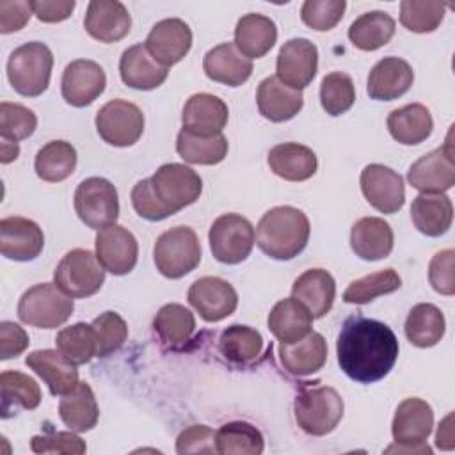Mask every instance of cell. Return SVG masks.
<instances>
[{
  "label": "cell",
  "mask_w": 455,
  "mask_h": 455,
  "mask_svg": "<svg viewBox=\"0 0 455 455\" xmlns=\"http://www.w3.org/2000/svg\"><path fill=\"white\" fill-rule=\"evenodd\" d=\"M73 297L55 283H39L28 288L18 302V316L23 323L39 329H57L73 315Z\"/></svg>",
  "instance_id": "5"
},
{
  "label": "cell",
  "mask_w": 455,
  "mask_h": 455,
  "mask_svg": "<svg viewBox=\"0 0 455 455\" xmlns=\"http://www.w3.org/2000/svg\"><path fill=\"white\" fill-rule=\"evenodd\" d=\"M407 180L421 194H444L455 185V162L450 135L443 148L423 155L409 167Z\"/></svg>",
  "instance_id": "13"
},
{
  "label": "cell",
  "mask_w": 455,
  "mask_h": 455,
  "mask_svg": "<svg viewBox=\"0 0 455 455\" xmlns=\"http://www.w3.org/2000/svg\"><path fill=\"white\" fill-rule=\"evenodd\" d=\"M76 2L75 0H32V12L39 21L59 23L71 16Z\"/></svg>",
  "instance_id": "58"
},
{
  "label": "cell",
  "mask_w": 455,
  "mask_h": 455,
  "mask_svg": "<svg viewBox=\"0 0 455 455\" xmlns=\"http://www.w3.org/2000/svg\"><path fill=\"white\" fill-rule=\"evenodd\" d=\"M309 233V219L302 210L275 206L259 219L256 226V243L268 258L286 261L306 249Z\"/></svg>",
  "instance_id": "2"
},
{
  "label": "cell",
  "mask_w": 455,
  "mask_h": 455,
  "mask_svg": "<svg viewBox=\"0 0 455 455\" xmlns=\"http://www.w3.org/2000/svg\"><path fill=\"white\" fill-rule=\"evenodd\" d=\"M119 75L124 85L139 91H151L162 85L169 75V68L162 66L146 48L139 43L126 48L119 60Z\"/></svg>",
  "instance_id": "23"
},
{
  "label": "cell",
  "mask_w": 455,
  "mask_h": 455,
  "mask_svg": "<svg viewBox=\"0 0 455 455\" xmlns=\"http://www.w3.org/2000/svg\"><path fill=\"white\" fill-rule=\"evenodd\" d=\"M96 258L105 270L124 275L133 270L139 258V243L132 231L119 224L107 226L96 235Z\"/></svg>",
  "instance_id": "17"
},
{
  "label": "cell",
  "mask_w": 455,
  "mask_h": 455,
  "mask_svg": "<svg viewBox=\"0 0 455 455\" xmlns=\"http://www.w3.org/2000/svg\"><path fill=\"white\" fill-rule=\"evenodd\" d=\"M453 249H444L437 252L428 265V281L432 288L441 295H453L455 283H453Z\"/></svg>",
  "instance_id": "55"
},
{
  "label": "cell",
  "mask_w": 455,
  "mask_h": 455,
  "mask_svg": "<svg viewBox=\"0 0 455 455\" xmlns=\"http://www.w3.org/2000/svg\"><path fill=\"white\" fill-rule=\"evenodd\" d=\"M28 343L30 339L23 327L7 320L0 323V359L2 361L12 359L21 352H25Z\"/></svg>",
  "instance_id": "57"
},
{
  "label": "cell",
  "mask_w": 455,
  "mask_h": 455,
  "mask_svg": "<svg viewBox=\"0 0 455 455\" xmlns=\"http://www.w3.org/2000/svg\"><path fill=\"white\" fill-rule=\"evenodd\" d=\"M270 171L286 181H306L318 167L316 155L311 148L299 142H283L268 151Z\"/></svg>",
  "instance_id": "30"
},
{
  "label": "cell",
  "mask_w": 455,
  "mask_h": 455,
  "mask_svg": "<svg viewBox=\"0 0 455 455\" xmlns=\"http://www.w3.org/2000/svg\"><path fill=\"white\" fill-rule=\"evenodd\" d=\"M345 9V0H306L300 7V18L309 28L323 32L341 21Z\"/></svg>",
  "instance_id": "51"
},
{
  "label": "cell",
  "mask_w": 455,
  "mask_h": 455,
  "mask_svg": "<svg viewBox=\"0 0 455 455\" xmlns=\"http://www.w3.org/2000/svg\"><path fill=\"white\" fill-rule=\"evenodd\" d=\"M279 359L284 370L295 377L316 373L327 361V341L320 332L311 331L295 343H281Z\"/></svg>",
  "instance_id": "28"
},
{
  "label": "cell",
  "mask_w": 455,
  "mask_h": 455,
  "mask_svg": "<svg viewBox=\"0 0 455 455\" xmlns=\"http://www.w3.org/2000/svg\"><path fill=\"white\" fill-rule=\"evenodd\" d=\"M107 76L103 68L89 59H76L64 68L60 92L66 103L87 107L105 91Z\"/></svg>",
  "instance_id": "18"
},
{
  "label": "cell",
  "mask_w": 455,
  "mask_h": 455,
  "mask_svg": "<svg viewBox=\"0 0 455 455\" xmlns=\"http://www.w3.org/2000/svg\"><path fill=\"white\" fill-rule=\"evenodd\" d=\"M84 27L92 39L108 44L130 32L132 16L124 4L117 0H92L87 5Z\"/></svg>",
  "instance_id": "21"
},
{
  "label": "cell",
  "mask_w": 455,
  "mask_h": 455,
  "mask_svg": "<svg viewBox=\"0 0 455 455\" xmlns=\"http://www.w3.org/2000/svg\"><path fill=\"white\" fill-rule=\"evenodd\" d=\"M52 68V50L44 43L30 41L14 48L9 55L7 78L18 94L36 98L48 89Z\"/></svg>",
  "instance_id": "3"
},
{
  "label": "cell",
  "mask_w": 455,
  "mask_h": 455,
  "mask_svg": "<svg viewBox=\"0 0 455 455\" xmlns=\"http://www.w3.org/2000/svg\"><path fill=\"white\" fill-rule=\"evenodd\" d=\"M30 450L34 453H69V455H82L87 451L85 443L73 432H55L50 430L48 434L34 435L30 439Z\"/></svg>",
  "instance_id": "52"
},
{
  "label": "cell",
  "mask_w": 455,
  "mask_h": 455,
  "mask_svg": "<svg viewBox=\"0 0 455 455\" xmlns=\"http://www.w3.org/2000/svg\"><path fill=\"white\" fill-rule=\"evenodd\" d=\"M434 121L430 110L421 103H409L395 108L387 116V130L403 146H416L432 133Z\"/></svg>",
  "instance_id": "35"
},
{
  "label": "cell",
  "mask_w": 455,
  "mask_h": 455,
  "mask_svg": "<svg viewBox=\"0 0 455 455\" xmlns=\"http://www.w3.org/2000/svg\"><path fill=\"white\" fill-rule=\"evenodd\" d=\"M268 329L281 343H295L311 332L313 315L295 297L279 300L268 313Z\"/></svg>",
  "instance_id": "33"
},
{
  "label": "cell",
  "mask_w": 455,
  "mask_h": 455,
  "mask_svg": "<svg viewBox=\"0 0 455 455\" xmlns=\"http://www.w3.org/2000/svg\"><path fill=\"white\" fill-rule=\"evenodd\" d=\"M203 69L210 80L228 87H238L251 78L252 62L238 52L235 43H222L206 52Z\"/></svg>",
  "instance_id": "25"
},
{
  "label": "cell",
  "mask_w": 455,
  "mask_h": 455,
  "mask_svg": "<svg viewBox=\"0 0 455 455\" xmlns=\"http://www.w3.org/2000/svg\"><path fill=\"white\" fill-rule=\"evenodd\" d=\"M148 52L165 68L180 62L192 46V30L180 18L158 21L146 37Z\"/></svg>",
  "instance_id": "20"
},
{
  "label": "cell",
  "mask_w": 455,
  "mask_h": 455,
  "mask_svg": "<svg viewBox=\"0 0 455 455\" xmlns=\"http://www.w3.org/2000/svg\"><path fill=\"white\" fill-rule=\"evenodd\" d=\"M57 350L75 366L89 363L98 355V339L92 323H73L64 327L55 336Z\"/></svg>",
  "instance_id": "45"
},
{
  "label": "cell",
  "mask_w": 455,
  "mask_h": 455,
  "mask_svg": "<svg viewBox=\"0 0 455 455\" xmlns=\"http://www.w3.org/2000/svg\"><path fill=\"white\" fill-rule=\"evenodd\" d=\"M98 135L110 146H133L144 132L142 110L126 100H112L105 103L96 114Z\"/></svg>",
  "instance_id": "12"
},
{
  "label": "cell",
  "mask_w": 455,
  "mask_h": 455,
  "mask_svg": "<svg viewBox=\"0 0 455 455\" xmlns=\"http://www.w3.org/2000/svg\"><path fill=\"white\" fill-rule=\"evenodd\" d=\"M361 190L366 201L380 213H396L405 203L402 176L391 167L370 164L361 172Z\"/></svg>",
  "instance_id": "16"
},
{
  "label": "cell",
  "mask_w": 455,
  "mask_h": 455,
  "mask_svg": "<svg viewBox=\"0 0 455 455\" xmlns=\"http://www.w3.org/2000/svg\"><path fill=\"white\" fill-rule=\"evenodd\" d=\"M176 451L185 453H217L215 432L206 425H192L176 439Z\"/></svg>",
  "instance_id": "54"
},
{
  "label": "cell",
  "mask_w": 455,
  "mask_h": 455,
  "mask_svg": "<svg viewBox=\"0 0 455 455\" xmlns=\"http://www.w3.org/2000/svg\"><path fill=\"white\" fill-rule=\"evenodd\" d=\"M446 4L437 0H403L400 4V23L416 34L434 32L444 18Z\"/></svg>",
  "instance_id": "47"
},
{
  "label": "cell",
  "mask_w": 455,
  "mask_h": 455,
  "mask_svg": "<svg viewBox=\"0 0 455 455\" xmlns=\"http://www.w3.org/2000/svg\"><path fill=\"white\" fill-rule=\"evenodd\" d=\"M32 7L25 0H2L0 2V32L11 34L21 30L30 20Z\"/></svg>",
  "instance_id": "56"
},
{
  "label": "cell",
  "mask_w": 455,
  "mask_h": 455,
  "mask_svg": "<svg viewBox=\"0 0 455 455\" xmlns=\"http://www.w3.org/2000/svg\"><path fill=\"white\" fill-rule=\"evenodd\" d=\"M75 212L92 229L116 224L119 217V197L116 187L105 178H87L75 190Z\"/></svg>",
  "instance_id": "11"
},
{
  "label": "cell",
  "mask_w": 455,
  "mask_h": 455,
  "mask_svg": "<svg viewBox=\"0 0 455 455\" xmlns=\"http://www.w3.org/2000/svg\"><path fill=\"white\" fill-rule=\"evenodd\" d=\"M291 293L309 309L313 318H322L334 304L336 283L327 270L309 268L295 279Z\"/></svg>",
  "instance_id": "32"
},
{
  "label": "cell",
  "mask_w": 455,
  "mask_h": 455,
  "mask_svg": "<svg viewBox=\"0 0 455 455\" xmlns=\"http://www.w3.org/2000/svg\"><path fill=\"white\" fill-rule=\"evenodd\" d=\"M395 236L391 226L380 217H363L350 231V247L361 259L377 261L393 251Z\"/></svg>",
  "instance_id": "29"
},
{
  "label": "cell",
  "mask_w": 455,
  "mask_h": 455,
  "mask_svg": "<svg viewBox=\"0 0 455 455\" xmlns=\"http://www.w3.org/2000/svg\"><path fill=\"white\" fill-rule=\"evenodd\" d=\"M434 427V411L432 407L421 398H405L398 403L393 423L391 434L395 446L386 448L387 453L391 451H412V453H432V450L425 444L428 435L432 434Z\"/></svg>",
  "instance_id": "7"
},
{
  "label": "cell",
  "mask_w": 455,
  "mask_h": 455,
  "mask_svg": "<svg viewBox=\"0 0 455 455\" xmlns=\"http://www.w3.org/2000/svg\"><path fill=\"white\" fill-rule=\"evenodd\" d=\"M25 364L34 370L48 386L53 396H62L76 387L78 370L59 350H34L27 355Z\"/></svg>",
  "instance_id": "27"
},
{
  "label": "cell",
  "mask_w": 455,
  "mask_h": 455,
  "mask_svg": "<svg viewBox=\"0 0 455 455\" xmlns=\"http://www.w3.org/2000/svg\"><path fill=\"white\" fill-rule=\"evenodd\" d=\"M398 352V339L391 327L364 316L347 318L336 343L339 368L361 384L384 379L393 370Z\"/></svg>",
  "instance_id": "1"
},
{
  "label": "cell",
  "mask_w": 455,
  "mask_h": 455,
  "mask_svg": "<svg viewBox=\"0 0 455 455\" xmlns=\"http://www.w3.org/2000/svg\"><path fill=\"white\" fill-rule=\"evenodd\" d=\"M76 167V149L66 140H50L36 155L34 171L48 183L64 181Z\"/></svg>",
  "instance_id": "43"
},
{
  "label": "cell",
  "mask_w": 455,
  "mask_h": 455,
  "mask_svg": "<svg viewBox=\"0 0 455 455\" xmlns=\"http://www.w3.org/2000/svg\"><path fill=\"white\" fill-rule=\"evenodd\" d=\"M407 339L419 348H428L437 345L446 331V322L443 311L428 302L416 304L405 320Z\"/></svg>",
  "instance_id": "39"
},
{
  "label": "cell",
  "mask_w": 455,
  "mask_h": 455,
  "mask_svg": "<svg viewBox=\"0 0 455 455\" xmlns=\"http://www.w3.org/2000/svg\"><path fill=\"white\" fill-rule=\"evenodd\" d=\"M132 204L133 210L137 212L139 217L156 222V220H164L167 217H171L172 213L156 199V196L151 190V183L149 178L148 180H140L133 185L132 188Z\"/></svg>",
  "instance_id": "53"
},
{
  "label": "cell",
  "mask_w": 455,
  "mask_h": 455,
  "mask_svg": "<svg viewBox=\"0 0 455 455\" xmlns=\"http://www.w3.org/2000/svg\"><path fill=\"white\" fill-rule=\"evenodd\" d=\"M156 270L169 277L180 279L201 263V243L196 231L188 226H176L164 231L153 247Z\"/></svg>",
  "instance_id": "6"
},
{
  "label": "cell",
  "mask_w": 455,
  "mask_h": 455,
  "mask_svg": "<svg viewBox=\"0 0 455 455\" xmlns=\"http://www.w3.org/2000/svg\"><path fill=\"white\" fill-rule=\"evenodd\" d=\"M355 101V87L347 73L334 71L322 78L320 103L329 116H341L352 108Z\"/></svg>",
  "instance_id": "48"
},
{
  "label": "cell",
  "mask_w": 455,
  "mask_h": 455,
  "mask_svg": "<svg viewBox=\"0 0 455 455\" xmlns=\"http://www.w3.org/2000/svg\"><path fill=\"white\" fill-rule=\"evenodd\" d=\"M414 82L411 64L400 57H384L370 71L366 92L377 101H393L403 96Z\"/></svg>",
  "instance_id": "22"
},
{
  "label": "cell",
  "mask_w": 455,
  "mask_h": 455,
  "mask_svg": "<svg viewBox=\"0 0 455 455\" xmlns=\"http://www.w3.org/2000/svg\"><path fill=\"white\" fill-rule=\"evenodd\" d=\"M43 247L44 235L34 220L25 217H5L0 220V251L7 259H36Z\"/></svg>",
  "instance_id": "19"
},
{
  "label": "cell",
  "mask_w": 455,
  "mask_h": 455,
  "mask_svg": "<svg viewBox=\"0 0 455 455\" xmlns=\"http://www.w3.org/2000/svg\"><path fill=\"white\" fill-rule=\"evenodd\" d=\"M435 444L441 450H451L453 448V435H451V414L446 416V419L439 425Z\"/></svg>",
  "instance_id": "59"
},
{
  "label": "cell",
  "mask_w": 455,
  "mask_h": 455,
  "mask_svg": "<svg viewBox=\"0 0 455 455\" xmlns=\"http://www.w3.org/2000/svg\"><path fill=\"white\" fill-rule=\"evenodd\" d=\"M0 398L2 418L7 419L20 409H36L41 403V387L28 375L16 370H5L0 375Z\"/></svg>",
  "instance_id": "37"
},
{
  "label": "cell",
  "mask_w": 455,
  "mask_h": 455,
  "mask_svg": "<svg viewBox=\"0 0 455 455\" xmlns=\"http://www.w3.org/2000/svg\"><path fill=\"white\" fill-rule=\"evenodd\" d=\"M20 155V146L18 142H9V140H2V164H9L12 160H16Z\"/></svg>",
  "instance_id": "60"
},
{
  "label": "cell",
  "mask_w": 455,
  "mask_h": 455,
  "mask_svg": "<svg viewBox=\"0 0 455 455\" xmlns=\"http://www.w3.org/2000/svg\"><path fill=\"white\" fill-rule=\"evenodd\" d=\"M277 41V27L265 14H243L235 27V46L247 59H261Z\"/></svg>",
  "instance_id": "31"
},
{
  "label": "cell",
  "mask_w": 455,
  "mask_h": 455,
  "mask_svg": "<svg viewBox=\"0 0 455 455\" xmlns=\"http://www.w3.org/2000/svg\"><path fill=\"white\" fill-rule=\"evenodd\" d=\"M256 103L265 119L272 123H284L300 112L304 96L302 91L284 85L277 76H267L258 85Z\"/></svg>",
  "instance_id": "26"
},
{
  "label": "cell",
  "mask_w": 455,
  "mask_h": 455,
  "mask_svg": "<svg viewBox=\"0 0 455 455\" xmlns=\"http://www.w3.org/2000/svg\"><path fill=\"white\" fill-rule=\"evenodd\" d=\"M156 199L174 215L181 208L194 204L203 192L199 174L183 164H164L149 178Z\"/></svg>",
  "instance_id": "10"
},
{
  "label": "cell",
  "mask_w": 455,
  "mask_h": 455,
  "mask_svg": "<svg viewBox=\"0 0 455 455\" xmlns=\"http://www.w3.org/2000/svg\"><path fill=\"white\" fill-rule=\"evenodd\" d=\"M217 453L222 455H259L265 448L261 432L247 421L224 423L215 432Z\"/></svg>",
  "instance_id": "44"
},
{
  "label": "cell",
  "mask_w": 455,
  "mask_h": 455,
  "mask_svg": "<svg viewBox=\"0 0 455 455\" xmlns=\"http://www.w3.org/2000/svg\"><path fill=\"white\" fill-rule=\"evenodd\" d=\"M343 398L334 387H302L295 398L297 425L309 435H327L343 418Z\"/></svg>",
  "instance_id": "4"
},
{
  "label": "cell",
  "mask_w": 455,
  "mask_h": 455,
  "mask_svg": "<svg viewBox=\"0 0 455 455\" xmlns=\"http://www.w3.org/2000/svg\"><path fill=\"white\" fill-rule=\"evenodd\" d=\"M92 329L98 339V357H107L119 350L128 338V325L121 315L105 311L92 320Z\"/></svg>",
  "instance_id": "50"
},
{
  "label": "cell",
  "mask_w": 455,
  "mask_h": 455,
  "mask_svg": "<svg viewBox=\"0 0 455 455\" xmlns=\"http://www.w3.org/2000/svg\"><path fill=\"white\" fill-rule=\"evenodd\" d=\"M37 126L36 114L20 103H0V137L2 140L18 142L28 139Z\"/></svg>",
  "instance_id": "49"
},
{
  "label": "cell",
  "mask_w": 455,
  "mask_h": 455,
  "mask_svg": "<svg viewBox=\"0 0 455 455\" xmlns=\"http://www.w3.org/2000/svg\"><path fill=\"white\" fill-rule=\"evenodd\" d=\"M55 284L73 299H85L100 291L105 283V268L96 254L87 249H73L62 256L53 272Z\"/></svg>",
  "instance_id": "8"
},
{
  "label": "cell",
  "mask_w": 455,
  "mask_h": 455,
  "mask_svg": "<svg viewBox=\"0 0 455 455\" xmlns=\"http://www.w3.org/2000/svg\"><path fill=\"white\" fill-rule=\"evenodd\" d=\"M228 139L222 133L217 135H196L187 130H180L176 137L178 155L196 165L220 164L228 155Z\"/></svg>",
  "instance_id": "42"
},
{
  "label": "cell",
  "mask_w": 455,
  "mask_h": 455,
  "mask_svg": "<svg viewBox=\"0 0 455 455\" xmlns=\"http://www.w3.org/2000/svg\"><path fill=\"white\" fill-rule=\"evenodd\" d=\"M228 105L219 96L197 92L187 100L181 114V124L183 130L196 135H217L222 133L228 124Z\"/></svg>",
  "instance_id": "24"
},
{
  "label": "cell",
  "mask_w": 455,
  "mask_h": 455,
  "mask_svg": "<svg viewBox=\"0 0 455 455\" xmlns=\"http://www.w3.org/2000/svg\"><path fill=\"white\" fill-rule=\"evenodd\" d=\"M395 36V20L384 11H370L361 14L348 27L350 43L363 50L373 52L387 44Z\"/></svg>",
  "instance_id": "41"
},
{
  "label": "cell",
  "mask_w": 455,
  "mask_h": 455,
  "mask_svg": "<svg viewBox=\"0 0 455 455\" xmlns=\"http://www.w3.org/2000/svg\"><path fill=\"white\" fill-rule=\"evenodd\" d=\"M414 228L427 236L444 235L453 220V204L446 194H419L411 204Z\"/></svg>",
  "instance_id": "34"
},
{
  "label": "cell",
  "mask_w": 455,
  "mask_h": 455,
  "mask_svg": "<svg viewBox=\"0 0 455 455\" xmlns=\"http://www.w3.org/2000/svg\"><path fill=\"white\" fill-rule=\"evenodd\" d=\"M316 69L318 48L309 39L293 37L281 46L275 62V76L284 85L295 91H302L313 82V78L316 76Z\"/></svg>",
  "instance_id": "14"
},
{
  "label": "cell",
  "mask_w": 455,
  "mask_h": 455,
  "mask_svg": "<svg viewBox=\"0 0 455 455\" xmlns=\"http://www.w3.org/2000/svg\"><path fill=\"white\" fill-rule=\"evenodd\" d=\"M187 299L204 322H220L233 315L238 306L236 290L215 275H204L194 281Z\"/></svg>",
  "instance_id": "15"
},
{
  "label": "cell",
  "mask_w": 455,
  "mask_h": 455,
  "mask_svg": "<svg viewBox=\"0 0 455 455\" xmlns=\"http://www.w3.org/2000/svg\"><path fill=\"white\" fill-rule=\"evenodd\" d=\"M59 416L62 423L73 432H87L96 427L100 409L87 382H78L73 391L62 395L59 403Z\"/></svg>",
  "instance_id": "38"
},
{
  "label": "cell",
  "mask_w": 455,
  "mask_h": 455,
  "mask_svg": "<svg viewBox=\"0 0 455 455\" xmlns=\"http://www.w3.org/2000/svg\"><path fill=\"white\" fill-rule=\"evenodd\" d=\"M261 350L263 338L256 329L249 325L233 323L219 336V352L233 364H251L261 355Z\"/></svg>",
  "instance_id": "40"
},
{
  "label": "cell",
  "mask_w": 455,
  "mask_h": 455,
  "mask_svg": "<svg viewBox=\"0 0 455 455\" xmlns=\"http://www.w3.org/2000/svg\"><path fill=\"white\" fill-rule=\"evenodd\" d=\"M208 240L215 259L226 265H236L251 254L256 233L245 217L238 213H224L213 220Z\"/></svg>",
  "instance_id": "9"
},
{
  "label": "cell",
  "mask_w": 455,
  "mask_h": 455,
  "mask_svg": "<svg viewBox=\"0 0 455 455\" xmlns=\"http://www.w3.org/2000/svg\"><path fill=\"white\" fill-rule=\"evenodd\" d=\"M400 286V275L393 268H384L352 281L343 293V300L347 304H368L380 295L396 291Z\"/></svg>",
  "instance_id": "46"
},
{
  "label": "cell",
  "mask_w": 455,
  "mask_h": 455,
  "mask_svg": "<svg viewBox=\"0 0 455 455\" xmlns=\"http://www.w3.org/2000/svg\"><path fill=\"white\" fill-rule=\"evenodd\" d=\"M153 331L164 347L172 350L181 348L187 341H190L196 331L194 313L176 302L165 304L153 318Z\"/></svg>",
  "instance_id": "36"
}]
</instances>
